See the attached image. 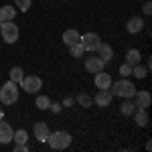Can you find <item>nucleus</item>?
Segmentation results:
<instances>
[{
    "label": "nucleus",
    "mask_w": 152,
    "mask_h": 152,
    "mask_svg": "<svg viewBox=\"0 0 152 152\" xmlns=\"http://www.w3.org/2000/svg\"><path fill=\"white\" fill-rule=\"evenodd\" d=\"M14 152H28V144H16Z\"/></svg>",
    "instance_id": "obj_28"
},
{
    "label": "nucleus",
    "mask_w": 152,
    "mask_h": 152,
    "mask_svg": "<svg viewBox=\"0 0 152 152\" xmlns=\"http://www.w3.org/2000/svg\"><path fill=\"white\" fill-rule=\"evenodd\" d=\"M14 16H16V8L14 6H10V4L0 6V20L2 23H10V20H14Z\"/></svg>",
    "instance_id": "obj_15"
},
{
    "label": "nucleus",
    "mask_w": 152,
    "mask_h": 152,
    "mask_svg": "<svg viewBox=\"0 0 152 152\" xmlns=\"http://www.w3.org/2000/svg\"><path fill=\"white\" fill-rule=\"evenodd\" d=\"M132 116H134V122H136V126H140V128L148 126V112H146V110H142V107H136V112H134Z\"/></svg>",
    "instance_id": "obj_16"
},
{
    "label": "nucleus",
    "mask_w": 152,
    "mask_h": 152,
    "mask_svg": "<svg viewBox=\"0 0 152 152\" xmlns=\"http://www.w3.org/2000/svg\"><path fill=\"white\" fill-rule=\"evenodd\" d=\"M0 24H2V20H0Z\"/></svg>",
    "instance_id": "obj_33"
},
{
    "label": "nucleus",
    "mask_w": 152,
    "mask_h": 152,
    "mask_svg": "<svg viewBox=\"0 0 152 152\" xmlns=\"http://www.w3.org/2000/svg\"><path fill=\"white\" fill-rule=\"evenodd\" d=\"M112 94L118 95V97H122V99H132L134 97V94H136V85L130 81V79H126V77H122L118 83H112Z\"/></svg>",
    "instance_id": "obj_1"
},
{
    "label": "nucleus",
    "mask_w": 152,
    "mask_h": 152,
    "mask_svg": "<svg viewBox=\"0 0 152 152\" xmlns=\"http://www.w3.org/2000/svg\"><path fill=\"white\" fill-rule=\"evenodd\" d=\"M16 99H18V87H16L14 81L8 79V81L0 87V102L6 104V105H12V104H16Z\"/></svg>",
    "instance_id": "obj_3"
},
{
    "label": "nucleus",
    "mask_w": 152,
    "mask_h": 152,
    "mask_svg": "<svg viewBox=\"0 0 152 152\" xmlns=\"http://www.w3.org/2000/svg\"><path fill=\"white\" fill-rule=\"evenodd\" d=\"M79 43H81V47H83L85 53H95L102 41H99V37L95 35V33H87V35L79 37Z\"/></svg>",
    "instance_id": "obj_6"
},
{
    "label": "nucleus",
    "mask_w": 152,
    "mask_h": 152,
    "mask_svg": "<svg viewBox=\"0 0 152 152\" xmlns=\"http://www.w3.org/2000/svg\"><path fill=\"white\" fill-rule=\"evenodd\" d=\"M26 130H14V134H12V140L16 142V144H26Z\"/></svg>",
    "instance_id": "obj_20"
},
{
    "label": "nucleus",
    "mask_w": 152,
    "mask_h": 152,
    "mask_svg": "<svg viewBox=\"0 0 152 152\" xmlns=\"http://www.w3.org/2000/svg\"><path fill=\"white\" fill-rule=\"evenodd\" d=\"M0 35H2V39H4L8 45H12V43L18 41L20 31H18V26L10 20V23H2V24H0Z\"/></svg>",
    "instance_id": "obj_4"
},
{
    "label": "nucleus",
    "mask_w": 152,
    "mask_h": 152,
    "mask_svg": "<svg viewBox=\"0 0 152 152\" xmlns=\"http://www.w3.org/2000/svg\"><path fill=\"white\" fill-rule=\"evenodd\" d=\"M140 61H142L140 51H138V49H128V53H126V63L134 67V65H138Z\"/></svg>",
    "instance_id": "obj_18"
},
{
    "label": "nucleus",
    "mask_w": 152,
    "mask_h": 152,
    "mask_svg": "<svg viewBox=\"0 0 152 152\" xmlns=\"http://www.w3.org/2000/svg\"><path fill=\"white\" fill-rule=\"evenodd\" d=\"M132 75H134L136 79H144V77L148 75V69H146V67H142L140 63H138V65H134V67H132Z\"/></svg>",
    "instance_id": "obj_19"
},
{
    "label": "nucleus",
    "mask_w": 152,
    "mask_h": 152,
    "mask_svg": "<svg viewBox=\"0 0 152 152\" xmlns=\"http://www.w3.org/2000/svg\"><path fill=\"white\" fill-rule=\"evenodd\" d=\"M33 132H35L37 140L39 142H47L49 140V134H51V130H49L47 124H43V122H37L35 126H33Z\"/></svg>",
    "instance_id": "obj_10"
},
{
    "label": "nucleus",
    "mask_w": 152,
    "mask_h": 152,
    "mask_svg": "<svg viewBox=\"0 0 152 152\" xmlns=\"http://www.w3.org/2000/svg\"><path fill=\"white\" fill-rule=\"evenodd\" d=\"M120 75H122V77H128V75H132V65L124 63V65L120 67Z\"/></svg>",
    "instance_id": "obj_27"
},
{
    "label": "nucleus",
    "mask_w": 152,
    "mask_h": 152,
    "mask_svg": "<svg viewBox=\"0 0 152 152\" xmlns=\"http://www.w3.org/2000/svg\"><path fill=\"white\" fill-rule=\"evenodd\" d=\"M142 10H144V14H150V12H152V4H150V2H144Z\"/></svg>",
    "instance_id": "obj_30"
},
{
    "label": "nucleus",
    "mask_w": 152,
    "mask_h": 152,
    "mask_svg": "<svg viewBox=\"0 0 152 152\" xmlns=\"http://www.w3.org/2000/svg\"><path fill=\"white\" fill-rule=\"evenodd\" d=\"M0 120H4V112H2V107H0Z\"/></svg>",
    "instance_id": "obj_32"
},
{
    "label": "nucleus",
    "mask_w": 152,
    "mask_h": 152,
    "mask_svg": "<svg viewBox=\"0 0 152 152\" xmlns=\"http://www.w3.org/2000/svg\"><path fill=\"white\" fill-rule=\"evenodd\" d=\"M134 112H136V105H134V102L124 99V104H122V114H124V116H132Z\"/></svg>",
    "instance_id": "obj_21"
},
{
    "label": "nucleus",
    "mask_w": 152,
    "mask_h": 152,
    "mask_svg": "<svg viewBox=\"0 0 152 152\" xmlns=\"http://www.w3.org/2000/svg\"><path fill=\"white\" fill-rule=\"evenodd\" d=\"M61 107H63L61 104H51V105H49V110H51L53 114H59V112H61Z\"/></svg>",
    "instance_id": "obj_29"
},
{
    "label": "nucleus",
    "mask_w": 152,
    "mask_h": 152,
    "mask_svg": "<svg viewBox=\"0 0 152 152\" xmlns=\"http://www.w3.org/2000/svg\"><path fill=\"white\" fill-rule=\"evenodd\" d=\"M150 94L148 91H136L134 94V105L136 107H142V110H148V105H150Z\"/></svg>",
    "instance_id": "obj_12"
},
{
    "label": "nucleus",
    "mask_w": 152,
    "mask_h": 152,
    "mask_svg": "<svg viewBox=\"0 0 152 152\" xmlns=\"http://www.w3.org/2000/svg\"><path fill=\"white\" fill-rule=\"evenodd\" d=\"M49 146L55 148V150H65L71 146V134L65 132V130H57L53 134H49Z\"/></svg>",
    "instance_id": "obj_2"
},
{
    "label": "nucleus",
    "mask_w": 152,
    "mask_h": 152,
    "mask_svg": "<svg viewBox=\"0 0 152 152\" xmlns=\"http://www.w3.org/2000/svg\"><path fill=\"white\" fill-rule=\"evenodd\" d=\"M105 63L102 61V59L97 57V55H91V57L85 59V69L91 71V73H97V71H104Z\"/></svg>",
    "instance_id": "obj_8"
},
{
    "label": "nucleus",
    "mask_w": 152,
    "mask_h": 152,
    "mask_svg": "<svg viewBox=\"0 0 152 152\" xmlns=\"http://www.w3.org/2000/svg\"><path fill=\"white\" fill-rule=\"evenodd\" d=\"M12 134H14V130L8 122H4V120H0V144H8L12 140Z\"/></svg>",
    "instance_id": "obj_11"
},
{
    "label": "nucleus",
    "mask_w": 152,
    "mask_h": 152,
    "mask_svg": "<svg viewBox=\"0 0 152 152\" xmlns=\"http://www.w3.org/2000/svg\"><path fill=\"white\" fill-rule=\"evenodd\" d=\"M31 4H33V0H14V6H18L23 12H26L31 8Z\"/></svg>",
    "instance_id": "obj_26"
},
{
    "label": "nucleus",
    "mask_w": 152,
    "mask_h": 152,
    "mask_svg": "<svg viewBox=\"0 0 152 152\" xmlns=\"http://www.w3.org/2000/svg\"><path fill=\"white\" fill-rule=\"evenodd\" d=\"M69 53H71L75 59H79V57H83V53H85V51H83L81 43H75V45H71V47H69Z\"/></svg>",
    "instance_id": "obj_24"
},
{
    "label": "nucleus",
    "mask_w": 152,
    "mask_h": 152,
    "mask_svg": "<svg viewBox=\"0 0 152 152\" xmlns=\"http://www.w3.org/2000/svg\"><path fill=\"white\" fill-rule=\"evenodd\" d=\"M79 33L75 31V28H69V31H65L63 33V43L67 45V47H71V45H75V43H79Z\"/></svg>",
    "instance_id": "obj_17"
},
{
    "label": "nucleus",
    "mask_w": 152,
    "mask_h": 152,
    "mask_svg": "<svg viewBox=\"0 0 152 152\" xmlns=\"http://www.w3.org/2000/svg\"><path fill=\"white\" fill-rule=\"evenodd\" d=\"M75 102H77L79 105H83V107H89V105H91V97H89L87 94H77Z\"/></svg>",
    "instance_id": "obj_25"
},
{
    "label": "nucleus",
    "mask_w": 152,
    "mask_h": 152,
    "mask_svg": "<svg viewBox=\"0 0 152 152\" xmlns=\"http://www.w3.org/2000/svg\"><path fill=\"white\" fill-rule=\"evenodd\" d=\"M24 77V73H23V69L20 67H12L10 69V81H14V83H20V79Z\"/></svg>",
    "instance_id": "obj_22"
},
{
    "label": "nucleus",
    "mask_w": 152,
    "mask_h": 152,
    "mask_svg": "<svg viewBox=\"0 0 152 152\" xmlns=\"http://www.w3.org/2000/svg\"><path fill=\"white\" fill-rule=\"evenodd\" d=\"M142 28H144V20H142L140 16H132L128 23H126V31H128L130 35H136V33H140Z\"/></svg>",
    "instance_id": "obj_13"
},
{
    "label": "nucleus",
    "mask_w": 152,
    "mask_h": 152,
    "mask_svg": "<svg viewBox=\"0 0 152 152\" xmlns=\"http://www.w3.org/2000/svg\"><path fill=\"white\" fill-rule=\"evenodd\" d=\"M35 104H37V107H39V110H49V105H51V99H49L47 95H39Z\"/></svg>",
    "instance_id": "obj_23"
},
{
    "label": "nucleus",
    "mask_w": 152,
    "mask_h": 152,
    "mask_svg": "<svg viewBox=\"0 0 152 152\" xmlns=\"http://www.w3.org/2000/svg\"><path fill=\"white\" fill-rule=\"evenodd\" d=\"M95 87H97V89H110V87H112V75H110V73H105V71H97V73H95Z\"/></svg>",
    "instance_id": "obj_7"
},
{
    "label": "nucleus",
    "mask_w": 152,
    "mask_h": 152,
    "mask_svg": "<svg viewBox=\"0 0 152 152\" xmlns=\"http://www.w3.org/2000/svg\"><path fill=\"white\" fill-rule=\"evenodd\" d=\"M20 87H23L26 94H37L43 87V79L37 77V75H24L23 79H20Z\"/></svg>",
    "instance_id": "obj_5"
},
{
    "label": "nucleus",
    "mask_w": 152,
    "mask_h": 152,
    "mask_svg": "<svg viewBox=\"0 0 152 152\" xmlns=\"http://www.w3.org/2000/svg\"><path fill=\"white\" fill-rule=\"evenodd\" d=\"M97 57L102 59L104 63H107V61H112L114 59V51H112V47L110 45H105V43H99V47H97Z\"/></svg>",
    "instance_id": "obj_14"
},
{
    "label": "nucleus",
    "mask_w": 152,
    "mask_h": 152,
    "mask_svg": "<svg viewBox=\"0 0 152 152\" xmlns=\"http://www.w3.org/2000/svg\"><path fill=\"white\" fill-rule=\"evenodd\" d=\"M63 105H65V107H71V105H73V97H65V99H63Z\"/></svg>",
    "instance_id": "obj_31"
},
{
    "label": "nucleus",
    "mask_w": 152,
    "mask_h": 152,
    "mask_svg": "<svg viewBox=\"0 0 152 152\" xmlns=\"http://www.w3.org/2000/svg\"><path fill=\"white\" fill-rule=\"evenodd\" d=\"M112 97H114V94H112V89H99L97 94H95L94 97V102L99 107H105V105H110L112 104Z\"/></svg>",
    "instance_id": "obj_9"
}]
</instances>
